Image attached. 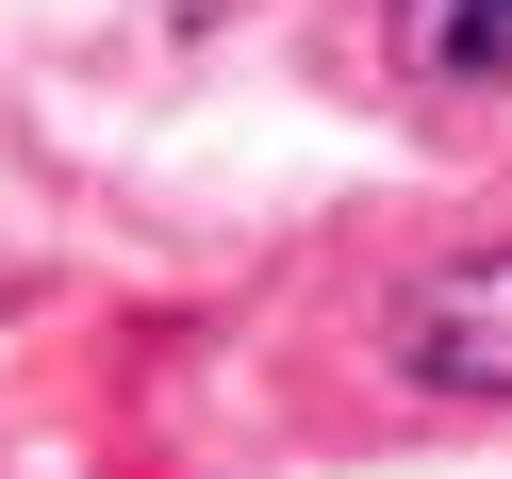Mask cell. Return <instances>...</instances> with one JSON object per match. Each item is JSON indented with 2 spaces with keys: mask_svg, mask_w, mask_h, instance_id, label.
<instances>
[{
  "mask_svg": "<svg viewBox=\"0 0 512 479\" xmlns=\"http://www.w3.org/2000/svg\"><path fill=\"white\" fill-rule=\"evenodd\" d=\"M380 34L413 100H512V0H397Z\"/></svg>",
  "mask_w": 512,
  "mask_h": 479,
  "instance_id": "obj_2",
  "label": "cell"
},
{
  "mask_svg": "<svg viewBox=\"0 0 512 479\" xmlns=\"http://www.w3.org/2000/svg\"><path fill=\"white\" fill-rule=\"evenodd\" d=\"M182 17H215V0H182Z\"/></svg>",
  "mask_w": 512,
  "mask_h": 479,
  "instance_id": "obj_3",
  "label": "cell"
},
{
  "mask_svg": "<svg viewBox=\"0 0 512 479\" xmlns=\"http://www.w3.org/2000/svg\"><path fill=\"white\" fill-rule=\"evenodd\" d=\"M380 347H397L413 397H512V232H496V248H446V265H413Z\"/></svg>",
  "mask_w": 512,
  "mask_h": 479,
  "instance_id": "obj_1",
  "label": "cell"
}]
</instances>
